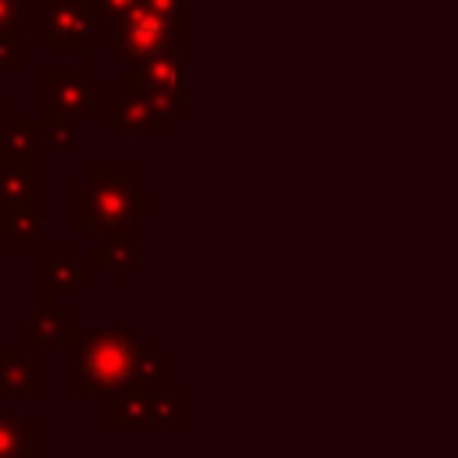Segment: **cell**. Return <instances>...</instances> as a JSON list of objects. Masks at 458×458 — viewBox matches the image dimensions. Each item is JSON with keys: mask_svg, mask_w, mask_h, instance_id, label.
<instances>
[{"mask_svg": "<svg viewBox=\"0 0 458 458\" xmlns=\"http://www.w3.org/2000/svg\"><path fill=\"white\" fill-rule=\"evenodd\" d=\"M143 340L136 329H86L75 340V394H114L136 379Z\"/></svg>", "mask_w": 458, "mask_h": 458, "instance_id": "cell-2", "label": "cell"}, {"mask_svg": "<svg viewBox=\"0 0 458 458\" xmlns=\"http://www.w3.org/2000/svg\"><path fill=\"white\" fill-rule=\"evenodd\" d=\"M43 204V157L32 154H0V208Z\"/></svg>", "mask_w": 458, "mask_h": 458, "instance_id": "cell-6", "label": "cell"}, {"mask_svg": "<svg viewBox=\"0 0 458 458\" xmlns=\"http://www.w3.org/2000/svg\"><path fill=\"white\" fill-rule=\"evenodd\" d=\"M39 458H43V454H39Z\"/></svg>", "mask_w": 458, "mask_h": 458, "instance_id": "cell-21", "label": "cell"}, {"mask_svg": "<svg viewBox=\"0 0 458 458\" xmlns=\"http://www.w3.org/2000/svg\"><path fill=\"white\" fill-rule=\"evenodd\" d=\"M43 429L25 415L0 411V458H39Z\"/></svg>", "mask_w": 458, "mask_h": 458, "instance_id": "cell-12", "label": "cell"}, {"mask_svg": "<svg viewBox=\"0 0 458 458\" xmlns=\"http://www.w3.org/2000/svg\"><path fill=\"white\" fill-rule=\"evenodd\" d=\"M7 122H11V104H7V100H0V136H4Z\"/></svg>", "mask_w": 458, "mask_h": 458, "instance_id": "cell-20", "label": "cell"}, {"mask_svg": "<svg viewBox=\"0 0 458 458\" xmlns=\"http://www.w3.org/2000/svg\"><path fill=\"white\" fill-rule=\"evenodd\" d=\"M39 265H43V286H39V304H57L61 297L75 293L93 279V261L79 258L72 247H39Z\"/></svg>", "mask_w": 458, "mask_h": 458, "instance_id": "cell-5", "label": "cell"}, {"mask_svg": "<svg viewBox=\"0 0 458 458\" xmlns=\"http://www.w3.org/2000/svg\"><path fill=\"white\" fill-rule=\"evenodd\" d=\"M107 32V18L97 4L72 0H43V50L54 54H82Z\"/></svg>", "mask_w": 458, "mask_h": 458, "instance_id": "cell-3", "label": "cell"}, {"mask_svg": "<svg viewBox=\"0 0 458 458\" xmlns=\"http://www.w3.org/2000/svg\"><path fill=\"white\" fill-rule=\"evenodd\" d=\"M107 129L118 132V136H129V132H168L172 129V114L154 104L150 97L143 93H125L122 100L111 104V114H107Z\"/></svg>", "mask_w": 458, "mask_h": 458, "instance_id": "cell-9", "label": "cell"}, {"mask_svg": "<svg viewBox=\"0 0 458 458\" xmlns=\"http://www.w3.org/2000/svg\"><path fill=\"white\" fill-rule=\"evenodd\" d=\"M190 419V408H186V397L182 394H161L157 390V404H154V426H186Z\"/></svg>", "mask_w": 458, "mask_h": 458, "instance_id": "cell-17", "label": "cell"}, {"mask_svg": "<svg viewBox=\"0 0 458 458\" xmlns=\"http://www.w3.org/2000/svg\"><path fill=\"white\" fill-rule=\"evenodd\" d=\"M29 64V43H25V29L14 32H0V72H18Z\"/></svg>", "mask_w": 458, "mask_h": 458, "instance_id": "cell-16", "label": "cell"}, {"mask_svg": "<svg viewBox=\"0 0 458 458\" xmlns=\"http://www.w3.org/2000/svg\"><path fill=\"white\" fill-rule=\"evenodd\" d=\"M79 322L72 311H61L57 304H39V311L25 326L29 347H72L79 340Z\"/></svg>", "mask_w": 458, "mask_h": 458, "instance_id": "cell-10", "label": "cell"}, {"mask_svg": "<svg viewBox=\"0 0 458 458\" xmlns=\"http://www.w3.org/2000/svg\"><path fill=\"white\" fill-rule=\"evenodd\" d=\"M154 204L140 197V168H93L72 193V222L79 233L140 229Z\"/></svg>", "mask_w": 458, "mask_h": 458, "instance_id": "cell-1", "label": "cell"}, {"mask_svg": "<svg viewBox=\"0 0 458 458\" xmlns=\"http://www.w3.org/2000/svg\"><path fill=\"white\" fill-rule=\"evenodd\" d=\"M136 376H140V379H154V383H157V379H168V376H172V361L157 358V351L143 344L140 361H136Z\"/></svg>", "mask_w": 458, "mask_h": 458, "instance_id": "cell-18", "label": "cell"}, {"mask_svg": "<svg viewBox=\"0 0 458 458\" xmlns=\"http://www.w3.org/2000/svg\"><path fill=\"white\" fill-rule=\"evenodd\" d=\"M0 233H4L7 243L18 247V250H39V247H43V233H47L43 204L0 208Z\"/></svg>", "mask_w": 458, "mask_h": 458, "instance_id": "cell-11", "label": "cell"}, {"mask_svg": "<svg viewBox=\"0 0 458 458\" xmlns=\"http://www.w3.org/2000/svg\"><path fill=\"white\" fill-rule=\"evenodd\" d=\"M107 422L114 429H143L154 426V404H157V383L154 379H132L122 390L107 394Z\"/></svg>", "mask_w": 458, "mask_h": 458, "instance_id": "cell-7", "label": "cell"}, {"mask_svg": "<svg viewBox=\"0 0 458 458\" xmlns=\"http://www.w3.org/2000/svg\"><path fill=\"white\" fill-rule=\"evenodd\" d=\"M107 100V86L97 82L86 68H47L39 75V104L43 114H68L79 118Z\"/></svg>", "mask_w": 458, "mask_h": 458, "instance_id": "cell-4", "label": "cell"}, {"mask_svg": "<svg viewBox=\"0 0 458 458\" xmlns=\"http://www.w3.org/2000/svg\"><path fill=\"white\" fill-rule=\"evenodd\" d=\"M0 394L4 397L43 394V365L29 354V344H0Z\"/></svg>", "mask_w": 458, "mask_h": 458, "instance_id": "cell-8", "label": "cell"}, {"mask_svg": "<svg viewBox=\"0 0 458 458\" xmlns=\"http://www.w3.org/2000/svg\"><path fill=\"white\" fill-rule=\"evenodd\" d=\"M136 250H140V229H122V233H107V240L89 250V261L97 268H104L107 279L118 283L129 272V265L136 261Z\"/></svg>", "mask_w": 458, "mask_h": 458, "instance_id": "cell-13", "label": "cell"}, {"mask_svg": "<svg viewBox=\"0 0 458 458\" xmlns=\"http://www.w3.org/2000/svg\"><path fill=\"white\" fill-rule=\"evenodd\" d=\"M39 147H43V118L11 114V122L0 136V154H32Z\"/></svg>", "mask_w": 458, "mask_h": 458, "instance_id": "cell-14", "label": "cell"}, {"mask_svg": "<svg viewBox=\"0 0 458 458\" xmlns=\"http://www.w3.org/2000/svg\"><path fill=\"white\" fill-rule=\"evenodd\" d=\"M43 118V147L50 154H64L75 147V118L68 114H39Z\"/></svg>", "mask_w": 458, "mask_h": 458, "instance_id": "cell-15", "label": "cell"}, {"mask_svg": "<svg viewBox=\"0 0 458 458\" xmlns=\"http://www.w3.org/2000/svg\"><path fill=\"white\" fill-rule=\"evenodd\" d=\"M25 14H29V0H0V32L25 29Z\"/></svg>", "mask_w": 458, "mask_h": 458, "instance_id": "cell-19", "label": "cell"}]
</instances>
